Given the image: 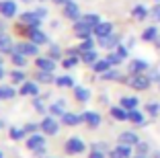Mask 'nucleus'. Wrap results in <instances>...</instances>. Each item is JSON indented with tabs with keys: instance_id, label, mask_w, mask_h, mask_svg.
Returning <instances> with one entry per match:
<instances>
[{
	"instance_id": "f8f14e48",
	"label": "nucleus",
	"mask_w": 160,
	"mask_h": 158,
	"mask_svg": "<svg viewBox=\"0 0 160 158\" xmlns=\"http://www.w3.org/2000/svg\"><path fill=\"white\" fill-rule=\"evenodd\" d=\"M14 51V45H12V39L8 35H0V54H12Z\"/></svg>"
},
{
	"instance_id": "2eb2a0df",
	"label": "nucleus",
	"mask_w": 160,
	"mask_h": 158,
	"mask_svg": "<svg viewBox=\"0 0 160 158\" xmlns=\"http://www.w3.org/2000/svg\"><path fill=\"white\" fill-rule=\"evenodd\" d=\"M146 68H150V66H148L144 60H132L129 62V72H132V74H142Z\"/></svg>"
},
{
	"instance_id": "473e14b6",
	"label": "nucleus",
	"mask_w": 160,
	"mask_h": 158,
	"mask_svg": "<svg viewBox=\"0 0 160 158\" xmlns=\"http://www.w3.org/2000/svg\"><path fill=\"white\" fill-rule=\"evenodd\" d=\"M14 89L12 86H0V99H12Z\"/></svg>"
},
{
	"instance_id": "9b49d317",
	"label": "nucleus",
	"mask_w": 160,
	"mask_h": 158,
	"mask_svg": "<svg viewBox=\"0 0 160 158\" xmlns=\"http://www.w3.org/2000/svg\"><path fill=\"white\" fill-rule=\"evenodd\" d=\"M66 150H68L70 154H80V152H84V144H82L78 138H72V140H68Z\"/></svg>"
},
{
	"instance_id": "052dcab7",
	"label": "nucleus",
	"mask_w": 160,
	"mask_h": 158,
	"mask_svg": "<svg viewBox=\"0 0 160 158\" xmlns=\"http://www.w3.org/2000/svg\"><path fill=\"white\" fill-rule=\"evenodd\" d=\"M156 2H160V0H156Z\"/></svg>"
},
{
	"instance_id": "dca6fc26",
	"label": "nucleus",
	"mask_w": 160,
	"mask_h": 158,
	"mask_svg": "<svg viewBox=\"0 0 160 158\" xmlns=\"http://www.w3.org/2000/svg\"><path fill=\"white\" fill-rule=\"evenodd\" d=\"M119 142H121V144H127V146H133V144H138L140 140H138V135L133 134V131H123V134L119 135Z\"/></svg>"
},
{
	"instance_id": "bf43d9fd",
	"label": "nucleus",
	"mask_w": 160,
	"mask_h": 158,
	"mask_svg": "<svg viewBox=\"0 0 160 158\" xmlns=\"http://www.w3.org/2000/svg\"><path fill=\"white\" fill-rule=\"evenodd\" d=\"M0 158H4V156H2V152H0Z\"/></svg>"
},
{
	"instance_id": "09e8293b",
	"label": "nucleus",
	"mask_w": 160,
	"mask_h": 158,
	"mask_svg": "<svg viewBox=\"0 0 160 158\" xmlns=\"http://www.w3.org/2000/svg\"><path fill=\"white\" fill-rule=\"evenodd\" d=\"M52 2H53V4H62V6H64V4H68L70 0H52Z\"/></svg>"
},
{
	"instance_id": "c03bdc74",
	"label": "nucleus",
	"mask_w": 160,
	"mask_h": 158,
	"mask_svg": "<svg viewBox=\"0 0 160 158\" xmlns=\"http://www.w3.org/2000/svg\"><path fill=\"white\" fill-rule=\"evenodd\" d=\"M158 105H154V103H148V113H152V115H156L158 113Z\"/></svg>"
},
{
	"instance_id": "bb28decb",
	"label": "nucleus",
	"mask_w": 160,
	"mask_h": 158,
	"mask_svg": "<svg viewBox=\"0 0 160 158\" xmlns=\"http://www.w3.org/2000/svg\"><path fill=\"white\" fill-rule=\"evenodd\" d=\"M156 37H158V29H156V27H148L146 31H144V35H142L144 41H154Z\"/></svg>"
},
{
	"instance_id": "7ed1b4c3",
	"label": "nucleus",
	"mask_w": 160,
	"mask_h": 158,
	"mask_svg": "<svg viewBox=\"0 0 160 158\" xmlns=\"http://www.w3.org/2000/svg\"><path fill=\"white\" fill-rule=\"evenodd\" d=\"M0 14L6 19L14 17L17 14V2L14 0H0Z\"/></svg>"
},
{
	"instance_id": "c9c22d12",
	"label": "nucleus",
	"mask_w": 160,
	"mask_h": 158,
	"mask_svg": "<svg viewBox=\"0 0 160 158\" xmlns=\"http://www.w3.org/2000/svg\"><path fill=\"white\" fill-rule=\"evenodd\" d=\"M52 113L53 115H64V101H58V103H53L52 105Z\"/></svg>"
},
{
	"instance_id": "a878e982",
	"label": "nucleus",
	"mask_w": 160,
	"mask_h": 158,
	"mask_svg": "<svg viewBox=\"0 0 160 158\" xmlns=\"http://www.w3.org/2000/svg\"><path fill=\"white\" fill-rule=\"evenodd\" d=\"M74 97L78 99V101H88L90 99V90L84 89V86H78V89L74 90Z\"/></svg>"
},
{
	"instance_id": "de8ad7c7",
	"label": "nucleus",
	"mask_w": 160,
	"mask_h": 158,
	"mask_svg": "<svg viewBox=\"0 0 160 158\" xmlns=\"http://www.w3.org/2000/svg\"><path fill=\"white\" fill-rule=\"evenodd\" d=\"M35 13H37L39 17H45V14H47V10H45V8H35Z\"/></svg>"
},
{
	"instance_id": "6e6552de",
	"label": "nucleus",
	"mask_w": 160,
	"mask_h": 158,
	"mask_svg": "<svg viewBox=\"0 0 160 158\" xmlns=\"http://www.w3.org/2000/svg\"><path fill=\"white\" fill-rule=\"evenodd\" d=\"M14 51H21V54H25V56H37V43L29 41V43H19V45L14 47Z\"/></svg>"
},
{
	"instance_id": "7c9ffc66",
	"label": "nucleus",
	"mask_w": 160,
	"mask_h": 158,
	"mask_svg": "<svg viewBox=\"0 0 160 158\" xmlns=\"http://www.w3.org/2000/svg\"><path fill=\"white\" fill-rule=\"evenodd\" d=\"M56 84L60 86V89H68V86L74 84V80H72L70 76H60V78H56Z\"/></svg>"
},
{
	"instance_id": "f704fd0d",
	"label": "nucleus",
	"mask_w": 160,
	"mask_h": 158,
	"mask_svg": "<svg viewBox=\"0 0 160 158\" xmlns=\"http://www.w3.org/2000/svg\"><path fill=\"white\" fill-rule=\"evenodd\" d=\"M103 78L105 80H119L121 74H119V70H107V72L103 74Z\"/></svg>"
},
{
	"instance_id": "3c124183",
	"label": "nucleus",
	"mask_w": 160,
	"mask_h": 158,
	"mask_svg": "<svg viewBox=\"0 0 160 158\" xmlns=\"http://www.w3.org/2000/svg\"><path fill=\"white\" fill-rule=\"evenodd\" d=\"M4 78V68H2V66H0V80Z\"/></svg>"
},
{
	"instance_id": "393cba45",
	"label": "nucleus",
	"mask_w": 160,
	"mask_h": 158,
	"mask_svg": "<svg viewBox=\"0 0 160 158\" xmlns=\"http://www.w3.org/2000/svg\"><path fill=\"white\" fill-rule=\"evenodd\" d=\"M127 113H129V111H125L123 107H113V109H111V115H113L117 121H125L127 119Z\"/></svg>"
},
{
	"instance_id": "ea45409f",
	"label": "nucleus",
	"mask_w": 160,
	"mask_h": 158,
	"mask_svg": "<svg viewBox=\"0 0 160 158\" xmlns=\"http://www.w3.org/2000/svg\"><path fill=\"white\" fill-rule=\"evenodd\" d=\"M150 17H152L154 21H158V23H160V2L154 6V8H150Z\"/></svg>"
},
{
	"instance_id": "9d476101",
	"label": "nucleus",
	"mask_w": 160,
	"mask_h": 158,
	"mask_svg": "<svg viewBox=\"0 0 160 158\" xmlns=\"http://www.w3.org/2000/svg\"><path fill=\"white\" fill-rule=\"evenodd\" d=\"M92 33L97 35V37H107V35H111V33H113V25H111V23H105V21H101V23L94 27Z\"/></svg>"
},
{
	"instance_id": "a211bd4d",
	"label": "nucleus",
	"mask_w": 160,
	"mask_h": 158,
	"mask_svg": "<svg viewBox=\"0 0 160 158\" xmlns=\"http://www.w3.org/2000/svg\"><path fill=\"white\" fill-rule=\"evenodd\" d=\"M62 119H64V123H66V125H78L80 121L84 119V115H74V113H64V115H62Z\"/></svg>"
},
{
	"instance_id": "c756f323",
	"label": "nucleus",
	"mask_w": 160,
	"mask_h": 158,
	"mask_svg": "<svg viewBox=\"0 0 160 158\" xmlns=\"http://www.w3.org/2000/svg\"><path fill=\"white\" fill-rule=\"evenodd\" d=\"M127 119L133 121V123H142V121H144V115H142L138 109H129V113H127Z\"/></svg>"
},
{
	"instance_id": "2f4dec72",
	"label": "nucleus",
	"mask_w": 160,
	"mask_h": 158,
	"mask_svg": "<svg viewBox=\"0 0 160 158\" xmlns=\"http://www.w3.org/2000/svg\"><path fill=\"white\" fill-rule=\"evenodd\" d=\"M37 80H39V82H45V84H49V82L53 80V72H45V70H39Z\"/></svg>"
},
{
	"instance_id": "ddd939ff",
	"label": "nucleus",
	"mask_w": 160,
	"mask_h": 158,
	"mask_svg": "<svg viewBox=\"0 0 160 158\" xmlns=\"http://www.w3.org/2000/svg\"><path fill=\"white\" fill-rule=\"evenodd\" d=\"M41 130L45 131V134H58V121L52 119V117H45V119L41 121Z\"/></svg>"
},
{
	"instance_id": "423d86ee",
	"label": "nucleus",
	"mask_w": 160,
	"mask_h": 158,
	"mask_svg": "<svg viewBox=\"0 0 160 158\" xmlns=\"http://www.w3.org/2000/svg\"><path fill=\"white\" fill-rule=\"evenodd\" d=\"M29 39H31L33 43H37V45L47 43V35L43 31H39V27H31L29 29Z\"/></svg>"
},
{
	"instance_id": "f03ea898",
	"label": "nucleus",
	"mask_w": 160,
	"mask_h": 158,
	"mask_svg": "<svg viewBox=\"0 0 160 158\" xmlns=\"http://www.w3.org/2000/svg\"><path fill=\"white\" fill-rule=\"evenodd\" d=\"M92 31H94V29L90 27V25H86L82 19L74 23V33H76V37H80V39H88Z\"/></svg>"
},
{
	"instance_id": "b1692460",
	"label": "nucleus",
	"mask_w": 160,
	"mask_h": 158,
	"mask_svg": "<svg viewBox=\"0 0 160 158\" xmlns=\"http://www.w3.org/2000/svg\"><path fill=\"white\" fill-rule=\"evenodd\" d=\"M39 93V89H37V84L35 82H25L23 84V89H21V94H37Z\"/></svg>"
},
{
	"instance_id": "20e7f679",
	"label": "nucleus",
	"mask_w": 160,
	"mask_h": 158,
	"mask_svg": "<svg viewBox=\"0 0 160 158\" xmlns=\"http://www.w3.org/2000/svg\"><path fill=\"white\" fill-rule=\"evenodd\" d=\"M21 23H23V25H29V27H39L41 17H39L35 10H31V13H23V14H21Z\"/></svg>"
},
{
	"instance_id": "8fccbe9b",
	"label": "nucleus",
	"mask_w": 160,
	"mask_h": 158,
	"mask_svg": "<svg viewBox=\"0 0 160 158\" xmlns=\"http://www.w3.org/2000/svg\"><path fill=\"white\" fill-rule=\"evenodd\" d=\"M150 78L152 80H160V74H158V72H150Z\"/></svg>"
},
{
	"instance_id": "603ef678",
	"label": "nucleus",
	"mask_w": 160,
	"mask_h": 158,
	"mask_svg": "<svg viewBox=\"0 0 160 158\" xmlns=\"http://www.w3.org/2000/svg\"><path fill=\"white\" fill-rule=\"evenodd\" d=\"M154 41H156V47H160V35H158V37L154 39Z\"/></svg>"
},
{
	"instance_id": "e433bc0d",
	"label": "nucleus",
	"mask_w": 160,
	"mask_h": 158,
	"mask_svg": "<svg viewBox=\"0 0 160 158\" xmlns=\"http://www.w3.org/2000/svg\"><path fill=\"white\" fill-rule=\"evenodd\" d=\"M76 64H78V58H76V56H68L66 60L62 62V66H64V68H74Z\"/></svg>"
},
{
	"instance_id": "79ce46f5",
	"label": "nucleus",
	"mask_w": 160,
	"mask_h": 158,
	"mask_svg": "<svg viewBox=\"0 0 160 158\" xmlns=\"http://www.w3.org/2000/svg\"><path fill=\"white\" fill-rule=\"evenodd\" d=\"M23 134H25V130H17V127L10 130V138H12V140H21V138H23Z\"/></svg>"
},
{
	"instance_id": "72a5a7b5",
	"label": "nucleus",
	"mask_w": 160,
	"mask_h": 158,
	"mask_svg": "<svg viewBox=\"0 0 160 158\" xmlns=\"http://www.w3.org/2000/svg\"><path fill=\"white\" fill-rule=\"evenodd\" d=\"M107 60L111 62V66H117V64H121L123 56L119 54V51H113V54H109V58H107Z\"/></svg>"
},
{
	"instance_id": "cd10ccee",
	"label": "nucleus",
	"mask_w": 160,
	"mask_h": 158,
	"mask_svg": "<svg viewBox=\"0 0 160 158\" xmlns=\"http://www.w3.org/2000/svg\"><path fill=\"white\" fill-rule=\"evenodd\" d=\"M121 107L123 109H136L138 107V99L136 97H123L121 99Z\"/></svg>"
},
{
	"instance_id": "13d9d810",
	"label": "nucleus",
	"mask_w": 160,
	"mask_h": 158,
	"mask_svg": "<svg viewBox=\"0 0 160 158\" xmlns=\"http://www.w3.org/2000/svg\"><path fill=\"white\" fill-rule=\"evenodd\" d=\"M0 66H2V56H0Z\"/></svg>"
},
{
	"instance_id": "f257e3e1",
	"label": "nucleus",
	"mask_w": 160,
	"mask_h": 158,
	"mask_svg": "<svg viewBox=\"0 0 160 158\" xmlns=\"http://www.w3.org/2000/svg\"><path fill=\"white\" fill-rule=\"evenodd\" d=\"M152 78L150 76H144V74H133V78L129 80V86H133L136 90H146L150 86Z\"/></svg>"
},
{
	"instance_id": "aec40b11",
	"label": "nucleus",
	"mask_w": 160,
	"mask_h": 158,
	"mask_svg": "<svg viewBox=\"0 0 160 158\" xmlns=\"http://www.w3.org/2000/svg\"><path fill=\"white\" fill-rule=\"evenodd\" d=\"M84 121L88 123L90 127H97L101 123V115H99V113H94V111H86L84 113Z\"/></svg>"
},
{
	"instance_id": "39448f33",
	"label": "nucleus",
	"mask_w": 160,
	"mask_h": 158,
	"mask_svg": "<svg viewBox=\"0 0 160 158\" xmlns=\"http://www.w3.org/2000/svg\"><path fill=\"white\" fill-rule=\"evenodd\" d=\"M119 41H121V37L115 35V33H111V35H107V37H99V45L101 47H107V49L119 47Z\"/></svg>"
},
{
	"instance_id": "6e6d98bb",
	"label": "nucleus",
	"mask_w": 160,
	"mask_h": 158,
	"mask_svg": "<svg viewBox=\"0 0 160 158\" xmlns=\"http://www.w3.org/2000/svg\"><path fill=\"white\" fill-rule=\"evenodd\" d=\"M2 31H4V27H2V25H0V35H2Z\"/></svg>"
},
{
	"instance_id": "58836bf2",
	"label": "nucleus",
	"mask_w": 160,
	"mask_h": 158,
	"mask_svg": "<svg viewBox=\"0 0 160 158\" xmlns=\"http://www.w3.org/2000/svg\"><path fill=\"white\" fill-rule=\"evenodd\" d=\"M10 76H12V82H14V84H19V82H23V80H25V74L21 72V70H14Z\"/></svg>"
},
{
	"instance_id": "4468645a",
	"label": "nucleus",
	"mask_w": 160,
	"mask_h": 158,
	"mask_svg": "<svg viewBox=\"0 0 160 158\" xmlns=\"http://www.w3.org/2000/svg\"><path fill=\"white\" fill-rule=\"evenodd\" d=\"M109 156H111V158H129V156H132V148H129L127 144H123V146H119V148L111 150Z\"/></svg>"
},
{
	"instance_id": "412c9836",
	"label": "nucleus",
	"mask_w": 160,
	"mask_h": 158,
	"mask_svg": "<svg viewBox=\"0 0 160 158\" xmlns=\"http://www.w3.org/2000/svg\"><path fill=\"white\" fill-rule=\"evenodd\" d=\"M109 68H111V62H109V60H97L92 64V70H94V72H99V74H105Z\"/></svg>"
},
{
	"instance_id": "4d7b16f0",
	"label": "nucleus",
	"mask_w": 160,
	"mask_h": 158,
	"mask_svg": "<svg viewBox=\"0 0 160 158\" xmlns=\"http://www.w3.org/2000/svg\"><path fill=\"white\" fill-rule=\"evenodd\" d=\"M21 2H27V4H29V2H33V0H21Z\"/></svg>"
},
{
	"instance_id": "0eeeda50",
	"label": "nucleus",
	"mask_w": 160,
	"mask_h": 158,
	"mask_svg": "<svg viewBox=\"0 0 160 158\" xmlns=\"http://www.w3.org/2000/svg\"><path fill=\"white\" fill-rule=\"evenodd\" d=\"M64 14H66L68 19H72V21H78V19H82L80 17V8H78V4L76 2H68V4H64Z\"/></svg>"
},
{
	"instance_id": "5fc2aeb1",
	"label": "nucleus",
	"mask_w": 160,
	"mask_h": 158,
	"mask_svg": "<svg viewBox=\"0 0 160 158\" xmlns=\"http://www.w3.org/2000/svg\"><path fill=\"white\" fill-rule=\"evenodd\" d=\"M152 158H160V152H156V154H154V156H152Z\"/></svg>"
},
{
	"instance_id": "49530a36",
	"label": "nucleus",
	"mask_w": 160,
	"mask_h": 158,
	"mask_svg": "<svg viewBox=\"0 0 160 158\" xmlns=\"http://www.w3.org/2000/svg\"><path fill=\"white\" fill-rule=\"evenodd\" d=\"M92 150H97V152H103L105 146H103V144H94V146H92Z\"/></svg>"
},
{
	"instance_id": "5701e85b",
	"label": "nucleus",
	"mask_w": 160,
	"mask_h": 158,
	"mask_svg": "<svg viewBox=\"0 0 160 158\" xmlns=\"http://www.w3.org/2000/svg\"><path fill=\"white\" fill-rule=\"evenodd\" d=\"M82 21H84L86 25H90V27H97V25L101 23V17L99 14H94V13H88V14H84V17H82Z\"/></svg>"
},
{
	"instance_id": "4be33fe9",
	"label": "nucleus",
	"mask_w": 160,
	"mask_h": 158,
	"mask_svg": "<svg viewBox=\"0 0 160 158\" xmlns=\"http://www.w3.org/2000/svg\"><path fill=\"white\" fill-rule=\"evenodd\" d=\"M80 60L84 62V64H94V62L99 60V58H97V51H94V49H88V51H82Z\"/></svg>"
},
{
	"instance_id": "1a4fd4ad",
	"label": "nucleus",
	"mask_w": 160,
	"mask_h": 158,
	"mask_svg": "<svg viewBox=\"0 0 160 158\" xmlns=\"http://www.w3.org/2000/svg\"><path fill=\"white\" fill-rule=\"evenodd\" d=\"M35 66H37L39 70H45V72H53V68H56V60H52V58H37L35 60Z\"/></svg>"
},
{
	"instance_id": "f3484780",
	"label": "nucleus",
	"mask_w": 160,
	"mask_h": 158,
	"mask_svg": "<svg viewBox=\"0 0 160 158\" xmlns=\"http://www.w3.org/2000/svg\"><path fill=\"white\" fill-rule=\"evenodd\" d=\"M27 146L31 150H41L43 146H45V140H43V135H31L27 142Z\"/></svg>"
},
{
	"instance_id": "864d4df0",
	"label": "nucleus",
	"mask_w": 160,
	"mask_h": 158,
	"mask_svg": "<svg viewBox=\"0 0 160 158\" xmlns=\"http://www.w3.org/2000/svg\"><path fill=\"white\" fill-rule=\"evenodd\" d=\"M133 158H148L146 154H138V156H133Z\"/></svg>"
},
{
	"instance_id": "37998d69",
	"label": "nucleus",
	"mask_w": 160,
	"mask_h": 158,
	"mask_svg": "<svg viewBox=\"0 0 160 158\" xmlns=\"http://www.w3.org/2000/svg\"><path fill=\"white\" fill-rule=\"evenodd\" d=\"M138 154H146L148 152V144H144V142H138Z\"/></svg>"
},
{
	"instance_id": "a18cd8bd",
	"label": "nucleus",
	"mask_w": 160,
	"mask_h": 158,
	"mask_svg": "<svg viewBox=\"0 0 160 158\" xmlns=\"http://www.w3.org/2000/svg\"><path fill=\"white\" fill-rule=\"evenodd\" d=\"M90 158H105L103 152H97V150H92V154H90Z\"/></svg>"
},
{
	"instance_id": "6ab92c4d",
	"label": "nucleus",
	"mask_w": 160,
	"mask_h": 158,
	"mask_svg": "<svg viewBox=\"0 0 160 158\" xmlns=\"http://www.w3.org/2000/svg\"><path fill=\"white\" fill-rule=\"evenodd\" d=\"M148 14H150V13H148V10L144 8L142 4H136V6L132 8V17H133L136 21H144V19L148 17Z\"/></svg>"
},
{
	"instance_id": "4c0bfd02",
	"label": "nucleus",
	"mask_w": 160,
	"mask_h": 158,
	"mask_svg": "<svg viewBox=\"0 0 160 158\" xmlns=\"http://www.w3.org/2000/svg\"><path fill=\"white\" fill-rule=\"evenodd\" d=\"M92 47H94V43H92V39H82V43H80V47H78V49L80 51H88V49H92Z\"/></svg>"
},
{
	"instance_id": "c85d7f7f",
	"label": "nucleus",
	"mask_w": 160,
	"mask_h": 158,
	"mask_svg": "<svg viewBox=\"0 0 160 158\" xmlns=\"http://www.w3.org/2000/svg\"><path fill=\"white\" fill-rule=\"evenodd\" d=\"M12 64L14 66H25L27 64V56L21 51H12Z\"/></svg>"
},
{
	"instance_id": "a19ab883",
	"label": "nucleus",
	"mask_w": 160,
	"mask_h": 158,
	"mask_svg": "<svg viewBox=\"0 0 160 158\" xmlns=\"http://www.w3.org/2000/svg\"><path fill=\"white\" fill-rule=\"evenodd\" d=\"M60 56H62V51H60V47H58V45L49 47V58H52V60H58Z\"/></svg>"
}]
</instances>
